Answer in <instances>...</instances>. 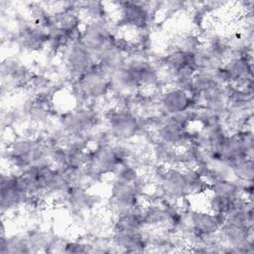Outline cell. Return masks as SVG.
Returning <instances> with one entry per match:
<instances>
[{"mask_svg": "<svg viewBox=\"0 0 254 254\" xmlns=\"http://www.w3.org/2000/svg\"><path fill=\"white\" fill-rule=\"evenodd\" d=\"M127 154L128 147L123 142L89 147L85 166L91 168L102 177L112 175L117 167L125 162Z\"/></svg>", "mask_w": 254, "mask_h": 254, "instance_id": "4", "label": "cell"}, {"mask_svg": "<svg viewBox=\"0 0 254 254\" xmlns=\"http://www.w3.org/2000/svg\"><path fill=\"white\" fill-rule=\"evenodd\" d=\"M150 153L153 162L159 167H183V151L175 146L154 139Z\"/></svg>", "mask_w": 254, "mask_h": 254, "instance_id": "19", "label": "cell"}, {"mask_svg": "<svg viewBox=\"0 0 254 254\" xmlns=\"http://www.w3.org/2000/svg\"><path fill=\"white\" fill-rule=\"evenodd\" d=\"M217 239L224 247L226 253H253V226L244 223L223 220L216 234Z\"/></svg>", "mask_w": 254, "mask_h": 254, "instance_id": "7", "label": "cell"}, {"mask_svg": "<svg viewBox=\"0 0 254 254\" xmlns=\"http://www.w3.org/2000/svg\"><path fill=\"white\" fill-rule=\"evenodd\" d=\"M33 75L31 67L18 57L5 58L1 63L2 93L29 85Z\"/></svg>", "mask_w": 254, "mask_h": 254, "instance_id": "11", "label": "cell"}, {"mask_svg": "<svg viewBox=\"0 0 254 254\" xmlns=\"http://www.w3.org/2000/svg\"><path fill=\"white\" fill-rule=\"evenodd\" d=\"M153 133L154 139L179 149H183L190 143V127L183 125L171 116L165 115Z\"/></svg>", "mask_w": 254, "mask_h": 254, "instance_id": "14", "label": "cell"}, {"mask_svg": "<svg viewBox=\"0 0 254 254\" xmlns=\"http://www.w3.org/2000/svg\"><path fill=\"white\" fill-rule=\"evenodd\" d=\"M110 19L85 22L80 31L79 41L97 58V56L108 47L116 38L115 25Z\"/></svg>", "mask_w": 254, "mask_h": 254, "instance_id": "8", "label": "cell"}, {"mask_svg": "<svg viewBox=\"0 0 254 254\" xmlns=\"http://www.w3.org/2000/svg\"><path fill=\"white\" fill-rule=\"evenodd\" d=\"M0 190L2 214L17 210L21 206L30 204L31 198L21 190L18 182V173L15 171L1 174Z\"/></svg>", "mask_w": 254, "mask_h": 254, "instance_id": "12", "label": "cell"}, {"mask_svg": "<svg viewBox=\"0 0 254 254\" xmlns=\"http://www.w3.org/2000/svg\"><path fill=\"white\" fill-rule=\"evenodd\" d=\"M139 170L130 164L129 162H123L120 164L117 169L113 172L112 181L127 183V184H134V182L139 178L140 176Z\"/></svg>", "mask_w": 254, "mask_h": 254, "instance_id": "24", "label": "cell"}, {"mask_svg": "<svg viewBox=\"0 0 254 254\" xmlns=\"http://www.w3.org/2000/svg\"><path fill=\"white\" fill-rule=\"evenodd\" d=\"M9 40L24 52L36 53L47 49L48 32L34 21H20Z\"/></svg>", "mask_w": 254, "mask_h": 254, "instance_id": "9", "label": "cell"}, {"mask_svg": "<svg viewBox=\"0 0 254 254\" xmlns=\"http://www.w3.org/2000/svg\"><path fill=\"white\" fill-rule=\"evenodd\" d=\"M170 45L182 52L193 53L201 47L202 40L195 32H185L176 35Z\"/></svg>", "mask_w": 254, "mask_h": 254, "instance_id": "22", "label": "cell"}, {"mask_svg": "<svg viewBox=\"0 0 254 254\" xmlns=\"http://www.w3.org/2000/svg\"><path fill=\"white\" fill-rule=\"evenodd\" d=\"M142 230H130L112 227L110 237L112 248L120 252H146L148 250V233Z\"/></svg>", "mask_w": 254, "mask_h": 254, "instance_id": "18", "label": "cell"}, {"mask_svg": "<svg viewBox=\"0 0 254 254\" xmlns=\"http://www.w3.org/2000/svg\"><path fill=\"white\" fill-rule=\"evenodd\" d=\"M71 87L77 106L100 103L111 94L110 77L98 64L84 72Z\"/></svg>", "mask_w": 254, "mask_h": 254, "instance_id": "2", "label": "cell"}, {"mask_svg": "<svg viewBox=\"0 0 254 254\" xmlns=\"http://www.w3.org/2000/svg\"><path fill=\"white\" fill-rule=\"evenodd\" d=\"M99 198L88 188L71 187L64 199V203L73 221L76 223H85L88 218L87 215L99 203Z\"/></svg>", "mask_w": 254, "mask_h": 254, "instance_id": "10", "label": "cell"}, {"mask_svg": "<svg viewBox=\"0 0 254 254\" xmlns=\"http://www.w3.org/2000/svg\"><path fill=\"white\" fill-rule=\"evenodd\" d=\"M105 126L116 142L128 143L149 133L142 119L127 107L111 106L103 114Z\"/></svg>", "mask_w": 254, "mask_h": 254, "instance_id": "3", "label": "cell"}, {"mask_svg": "<svg viewBox=\"0 0 254 254\" xmlns=\"http://www.w3.org/2000/svg\"><path fill=\"white\" fill-rule=\"evenodd\" d=\"M221 67L230 86L243 88L253 83L252 55L230 56Z\"/></svg>", "mask_w": 254, "mask_h": 254, "instance_id": "13", "label": "cell"}, {"mask_svg": "<svg viewBox=\"0 0 254 254\" xmlns=\"http://www.w3.org/2000/svg\"><path fill=\"white\" fill-rule=\"evenodd\" d=\"M140 195L133 184L112 181L108 197V206L113 215L141 205Z\"/></svg>", "mask_w": 254, "mask_h": 254, "instance_id": "15", "label": "cell"}, {"mask_svg": "<svg viewBox=\"0 0 254 254\" xmlns=\"http://www.w3.org/2000/svg\"><path fill=\"white\" fill-rule=\"evenodd\" d=\"M153 181L161 200L182 202L187 198L203 194L209 183L197 168L159 167L153 171Z\"/></svg>", "mask_w": 254, "mask_h": 254, "instance_id": "1", "label": "cell"}, {"mask_svg": "<svg viewBox=\"0 0 254 254\" xmlns=\"http://www.w3.org/2000/svg\"><path fill=\"white\" fill-rule=\"evenodd\" d=\"M159 108L167 116H175L190 108L195 109L191 94L173 86H166L160 90Z\"/></svg>", "mask_w": 254, "mask_h": 254, "instance_id": "17", "label": "cell"}, {"mask_svg": "<svg viewBox=\"0 0 254 254\" xmlns=\"http://www.w3.org/2000/svg\"><path fill=\"white\" fill-rule=\"evenodd\" d=\"M115 4L117 10L115 24L119 27L136 29L138 32L148 30L157 11L155 2L125 1Z\"/></svg>", "mask_w": 254, "mask_h": 254, "instance_id": "6", "label": "cell"}, {"mask_svg": "<svg viewBox=\"0 0 254 254\" xmlns=\"http://www.w3.org/2000/svg\"><path fill=\"white\" fill-rule=\"evenodd\" d=\"M187 213L190 224L196 237L215 236L223 223L222 215L216 214L208 209L187 207Z\"/></svg>", "mask_w": 254, "mask_h": 254, "instance_id": "16", "label": "cell"}, {"mask_svg": "<svg viewBox=\"0 0 254 254\" xmlns=\"http://www.w3.org/2000/svg\"><path fill=\"white\" fill-rule=\"evenodd\" d=\"M230 167H231L233 177L236 180L244 184L253 183V177H254L253 159L242 158L230 164Z\"/></svg>", "mask_w": 254, "mask_h": 254, "instance_id": "23", "label": "cell"}, {"mask_svg": "<svg viewBox=\"0 0 254 254\" xmlns=\"http://www.w3.org/2000/svg\"><path fill=\"white\" fill-rule=\"evenodd\" d=\"M77 8L80 16L82 18H85L86 22L109 19L107 8L102 2H77Z\"/></svg>", "mask_w": 254, "mask_h": 254, "instance_id": "21", "label": "cell"}, {"mask_svg": "<svg viewBox=\"0 0 254 254\" xmlns=\"http://www.w3.org/2000/svg\"><path fill=\"white\" fill-rule=\"evenodd\" d=\"M62 252L64 253H87L92 252L90 243L86 240L64 241Z\"/></svg>", "mask_w": 254, "mask_h": 254, "instance_id": "25", "label": "cell"}, {"mask_svg": "<svg viewBox=\"0 0 254 254\" xmlns=\"http://www.w3.org/2000/svg\"><path fill=\"white\" fill-rule=\"evenodd\" d=\"M59 55L65 77L71 79L72 83L97 64L95 56L79 40L67 45Z\"/></svg>", "mask_w": 254, "mask_h": 254, "instance_id": "5", "label": "cell"}, {"mask_svg": "<svg viewBox=\"0 0 254 254\" xmlns=\"http://www.w3.org/2000/svg\"><path fill=\"white\" fill-rule=\"evenodd\" d=\"M0 253L15 254V253H32L24 234L6 235L1 234L0 238Z\"/></svg>", "mask_w": 254, "mask_h": 254, "instance_id": "20", "label": "cell"}]
</instances>
